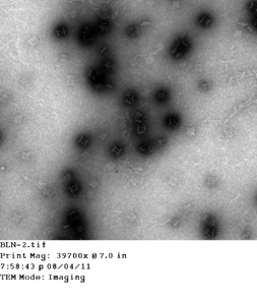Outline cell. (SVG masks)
Masks as SVG:
<instances>
[{"instance_id": "1", "label": "cell", "mask_w": 257, "mask_h": 305, "mask_svg": "<svg viewBox=\"0 0 257 305\" xmlns=\"http://www.w3.org/2000/svg\"><path fill=\"white\" fill-rule=\"evenodd\" d=\"M92 36H93V34H92L90 27L87 26L86 27H83V32H81V39L83 40V42H90V40L92 39Z\"/></svg>"}]
</instances>
